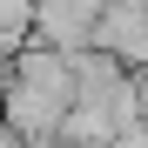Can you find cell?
<instances>
[{
	"label": "cell",
	"instance_id": "6da1fadb",
	"mask_svg": "<svg viewBox=\"0 0 148 148\" xmlns=\"http://www.w3.org/2000/svg\"><path fill=\"white\" fill-rule=\"evenodd\" d=\"M94 27H101V0H34V47L88 54Z\"/></svg>",
	"mask_w": 148,
	"mask_h": 148
},
{
	"label": "cell",
	"instance_id": "7a4b0ae2",
	"mask_svg": "<svg viewBox=\"0 0 148 148\" xmlns=\"http://www.w3.org/2000/svg\"><path fill=\"white\" fill-rule=\"evenodd\" d=\"M94 47H101L108 61H121L128 74H148V7H135V0H114V7H101Z\"/></svg>",
	"mask_w": 148,
	"mask_h": 148
},
{
	"label": "cell",
	"instance_id": "3957f363",
	"mask_svg": "<svg viewBox=\"0 0 148 148\" xmlns=\"http://www.w3.org/2000/svg\"><path fill=\"white\" fill-rule=\"evenodd\" d=\"M34 47V0H0V67Z\"/></svg>",
	"mask_w": 148,
	"mask_h": 148
},
{
	"label": "cell",
	"instance_id": "277c9868",
	"mask_svg": "<svg viewBox=\"0 0 148 148\" xmlns=\"http://www.w3.org/2000/svg\"><path fill=\"white\" fill-rule=\"evenodd\" d=\"M0 148H27V141H20V135L7 128V121H0Z\"/></svg>",
	"mask_w": 148,
	"mask_h": 148
},
{
	"label": "cell",
	"instance_id": "5b68a950",
	"mask_svg": "<svg viewBox=\"0 0 148 148\" xmlns=\"http://www.w3.org/2000/svg\"><path fill=\"white\" fill-rule=\"evenodd\" d=\"M121 148H148V128H135V135H121Z\"/></svg>",
	"mask_w": 148,
	"mask_h": 148
},
{
	"label": "cell",
	"instance_id": "8992f818",
	"mask_svg": "<svg viewBox=\"0 0 148 148\" xmlns=\"http://www.w3.org/2000/svg\"><path fill=\"white\" fill-rule=\"evenodd\" d=\"M0 74H7V67H0Z\"/></svg>",
	"mask_w": 148,
	"mask_h": 148
}]
</instances>
